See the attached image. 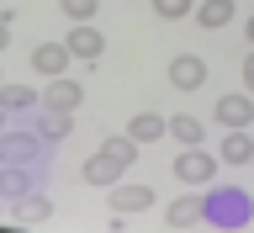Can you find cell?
I'll return each instance as SVG.
<instances>
[{
  "mask_svg": "<svg viewBox=\"0 0 254 233\" xmlns=\"http://www.w3.org/2000/svg\"><path fill=\"white\" fill-rule=\"evenodd\" d=\"M190 11H196V0H154V16H164V21H180Z\"/></svg>",
  "mask_w": 254,
  "mask_h": 233,
  "instance_id": "20",
  "label": "cell"
},
{
  "mask_svg": "<svg viewBox=\"0 0 254 233\" xmlns=\"http://www.w3.org/2000/svg\"><path fill=\"white\" fill-rule=\"evenodd\" d=\"M196 21H201L206 32H222L233 21V0H201V5H196Z\"/></svg>",
  "mask_w": 254,
  "mask_h": 233,
  "instance_id": "15",
  "label": "cell"
},
{
  "mask_svg": "<svg viewBox=\"0 0 254 233\" xmlns=\"http://www.w3.org/2000/svg\"><path fill=\"white\" fill-rule=\"evenodd\" d=\"M5 207H11L16 223H48V218H53V202H48L43 191H21V196H16V202H5Z\"/></svg>",
  "mask_w": 254,
  "mask_h": 233,
  "instance_id": "8",
  "label": "cell"
},
{
  "mask_svg": "<svg viewBox=\"0 0 254 233\" xmlns=\"http://www.w3.org/2000/svg\"><path fill=\"white\" fill-rule=\"evenodd\" d=\"M64 48H69V59H79V64H95L101 53H106V37L90 27V21H74L69 27V37H64Z\"/></svg>",
  "mask_w": 254,
  "mask_h": 233,
  "instance_id": "4",
  "label": "cell"
},
{
  "mask_svg": "<svg viewBox=\"0 0 254 233\" xmlns=\"http://www.w3.org/2000/svg\"><path fill=\"white\" fill-rule=\"evenodd\" d=\"M37 180L32 175H21V170H0V202H16L21 191H32Z\"/></svg>",
  "mask_w": 254,
  "mask_h": 233,
  "instance_id": "19",
  "label": "cell"
},
{
  "mask_svg": "<svg viewBox=\"0 0 254 233\" xmlns=\"http://www.w3.org/2000/svg\"><path fill=\"white\" fill-rule=\"evenodd\" d=\"M170 85H175V90H201V85H206V59L175 53V59H170Z\"/></svg>",
  "mask_w": 254,
  "mask_h": 233,
  "instance_id": "5",
  "label": "cell"
},
{
  "mask_svg": "<svg viewBox=\"0 0 254 233\" xmlns=\"http://www.w3.org/2000/svg\"><path fill=\"white\" fill-rule=\"evenodd\" d=\"M127 138H132V143H154V138H164V117H159V111H138V117L127 122Z\"/></svg>",
  "mask_w": 254,
  "mask_h": 233,
  "instance_id": "16",
  "label": "cell"
},
{
  "mask_svg": "<svg viewBox=\"0 0 254 233\" xmlns=\"http://www.w3.org/2000/svg\"><path fill=\"white\" fill-rule=\"evenodd\" d=\"M244 85H249V95H254V53L244 59Z\"/></svg>",
  "mask_w": 254,
  "mask_h": 233,
  "instance_id": "22",
  "label": "cell"
},
{
  "mask_svg": "<svg viewBox=\"0 0 254 233\" xmlns=\"http://www.w3.org/2000/svg\"><path fill=\"white\" fill-rule=\"evenodd\" d=\"M37 101H43V95L32 90V85H0V106L5 111H32Z\"/></svg>",
  "mask_w": 254,
  "mask_h": 233,
  "instance_id": "18",
  "label": "cell"
},
{
  "mask_svg": "<svg viewBox=\"0 0 254 233\" xmlns=\"http://www.w3.org/2000/svg\"><path fill=\"white\" fill-rule=\"evenodd\" d=\"M217 159L222 164H254V138L244 127H228V138L217 143Z\"/></svg>",
  "mask_w": 254,
  "mask_h": 233,
  "instance_id": "10",
  "label": "cell"
},
{
  "mask_svg": "<svg viewBox=\"0 0 254 233\" xmlns=\"http://www.w3.org/2000/svg\"><path fill=\"white\" fill-rule=\"evenodd\" d=\"M48 106H64V111H74L79 101H85V85L79 79H64V75H53L48 79V95H43Z\"/></svg>",
  "mask_w": 254,
  "mask_h": 233,
  "instance_id": "13",
  "label": "cell"
},
{
  "mask_svg": "<svg viewBox=\"0 0 254 233\" xmlns=\"http://www.w3.org/2000/svg\"><path fill=\"white\" fill-rule=\"evenodd\" d=\"M5 48H11V21L0 16V53H5Z\"/></svg>",
  "mask_w": 254,
  "mask_h": 233,
  "instance_id": "23",
  "label": "cell"
},
{
  "mask_svg": "<svg viewBox=\"0 0 254 233\" xmlns=\"http://www.w3.org/2000/svg\"><path fill=\"white\" fill-rule=\"evenodd\" d=\"M132 159H138V143L127 138V133L122 138H106L90 159H85V186H117V180L132 170Z\"/></svg>",
  "mask_w": 254,
  "mask_h": 233,
  "instance_id": "1",
  "label": "cell"
},
{
  "mask_svg": "<svg viewBox=\"0 0 254 233\" xmlns=\"http://www.w3.org/2000/svg\"><path fill=\"white\" fill-rule=\"evenodd\" d=\"M244 37H249V48H254V16H249V21H244Z\"/></svg>",
  "mask_w": 254,
  "mask_h": 233,
  "instance_id": "24",
  "label": "cell"
},
{
  "mask_svg": "<svg viewBox=\"0 0 254 233\" xmlns=\"http://www.w3.org/2000/svg\"><path fill=\"white\" fill-rule=\"evenodd\" d=\"M175 180L180 186H212L217 180V154H206L201 143H186L175 154Z\"/></svg>",
  "mask_w": 254,
  "mask_h": 233,
  "instance_id": "3",
  "label": "cell"
},
{
  "mask_svg": "<svg viewBox=\"0 0 254 233\" xmlns=\"http://www.w3.org/2000/svg\"><path fill=\"white\" fill-rule=\"evenodd\" d=\"M249 122H254L249 95H217V127H249Z\"/></svg>",
  "mask_w": 254,
  "mask_h": 233,
  "instance_id": "11",
  "label": "cell"
},
{
  "mask_svg": "<svg viewBox=\"0 0 254 233\" xmlns=\"http://www.w3.org/2000/svg\"><path fill=\"white\" fill-rule=\"evenodd\" d=\"M164 223H170V228H196V223H201V196H175Z\"/></svg>",
  "mask_w": 254,
  "mask_h": 233,
  "instance_id": "14",
  "label": "cell"
},
{
  "mask_svg": "<svg viewBox=\"0 0 254 233\" xmlns=\"http://www.w3.org/2000/svg\"><path fill=\"white\" fill-rule=\"evenodd\" d=\"M148 207H154V191H148V186H122V180L111 186V212H117V218H127V212H148Z\"/></svg>",
  "mask_w": 254,
  "mask_h": 233,
  "instance_id": "7",
  "label": "cell"
},
{
  "mask_svg": "<svg viewBox=\"0 0 254 233\" xmlns=\"http://www.w3.org/2000/svg\"><path fill=\"white\" fill-rule=\"evenodd\" d=\"M249 218H254V202L233 186H212L201 196V223H212V228H249Z\"/></svg>",
  "mask_w": 254,
  "mask_h": 233,
  "instance_id": "2",
  "label": "cell"
},
{
  "mask_svg": "<svg viewBox=\"0 0 254 233\" xmlns=\"http://www.w3.org/2000/svg\"><path fill=\"white\" fill-rule=\"evenodd\" d=\"M69 127H74V111L48 106V101H43V111H37V138H43V143H64Z\"/></svg>",
  "mask_w": 254,
  "mask_h": 233,
  "instance_id": "6",
  "label": "cell"
},
{
  "mask_svg": "<svg viewBox=\"0 0 254 233\" xmlns=\"http://www.w3.org/2000/svg\"><path fill=\"white\" fill-rule=\"evenodd\" d=\"M32 69H37V75H64V69H69V48L64 43H37L32 48Z\"/></svg>",
  "mask_w": 254,
  "mask_h": 233,
  "instance_id": "12",
  "label": "cell"
},
{
  "mask_svg": "<svg viewBox=\"0 0 254 233\" xmlns=\"http://www.w3.org/2000/svg\"><path fill=\"white\" fill-rule=\"evenodd\" d=\"M164 133H170L175 143H201V138H206L201 117H186V111H180V117H170V122H164Z\"/></svg>",
  "mask_w": 254,
  "mask_h": 233,
  "instance_id": "17",
  "label": "cell"
},
{
  "mask_svg": "<svg viewBox=\"0 0 254 233\" xmlns=\"http://www.w3.org/2000/svg\"><path fill=\"white\" fill-rule=\"evenodd\" d=\"M0 127H5V106H0Z\"/></svg>",
  "mask_w": 254,
  "mask_h": 233,
  "instance_id": "25",
  "label": "cell"
},
{
  "mask_svg": "<svg viewBox=\"0 0 254 233\" xmlns=\"http://www.w3.org/2000/svg\"><path fill=\"white\" fill-rule=\"evenodd\" d=\"M37 154H43V149H37L27 133H5V127H0V164H32Z\"/></svg>",
  "mask_w": 254,
  "mask_h": 233,
  "instance_id": "9",
  "label": "cell"
},
{
  "mask_svg": "<svg viewBox=\"0 0 254 233\" xmlns=\"http://www.w3.org/2000/svg\"><path fill=\"white\" fill-rule=\"evenodd\" d=\"M59 5H64L69 21H90V16H95V0H59Z\"/></svg>",
  "mask_w": 254,
  "mask_h": 233,
  "instance_id": "21",
  "label": "cell"
}]
</instances>
